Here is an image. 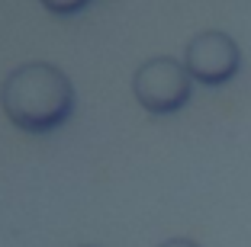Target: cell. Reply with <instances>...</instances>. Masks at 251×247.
Returning a JSON list of instances; mask_svg holds the SVG:
<instances>
[{
  "label": "cell",
  "instance_id": "1",
  "mask_svg": "<svg viewBox=\"0 0 251 247\" xmlns=\"http://www.w3.org/2000/svg\"><path fill=\"white\" fill-rule=\"evenodd\" d=\"M0 106L16 129L49 135L74 112V87L61 67L49 61H26L7 74L0 87Z\"/></svg>",
  "mask_w": 251,
  "mask_h": 247
},
{
  "label": "cell",
  "instance_id": "4",
  "mask_svg": "<svg viewBox=\"0 0 251 247\" xmlns=\"http://www.w3.org/2000/svg\"><path fill=\"white\" fill-rule=\"evenodd\" d=\"M49 13H58V16H71V13H81L90 0H39Z\"/></svg>",
  "mask_w": 251,
  "mask_h": 247
},
{
  "label": "cell",
  "instance_id": "5",
  "mask_svg": "<svg viewBox=\"0 0 251 247\" xmlns=\"http://www.w3.org/2000/svg\"><path fill=\"white\" fill-rule=\"evenodd\" d=\"M158 247H200V244L190 241V238H171V241H161Z\"/></svg>",
  "mask_w": 251,
  "mask_h": 247
},
{
  "label": "cell",
  "instance_id": "3",
  "mask_svg": "<svg viewBox=\"0 0 251 247\" xmlns=\"http://www.w3.org/2000/svg\"><path fill=\"white\" fill-rule=\"evenodd\" d=\"M184 67L197 84L203 87H222L242 67V51H238L235 39L226 36L219 29L200 32L187 42L184 48Z\"/></svg>",
  "mask_w": 251,
  "mask_h": 247
},
{
  "label": "cell",
  "instance_id": "6",
  "mask_svg": "<svg viewBox=\"0 0 251 247\" xmlns=\"http://www.w3.org/2000/svg\"><path fill=\"white\" fill-rule=\"evenodd\" d=\"M87 247H90V244H87Z\"/></svg>",
  "mask_w": 251,
  "mask_h": 247
},
{
  "label": "cell",
  "instance_id": "2",
  "mask_svg": "<svg viewBox=\"0 0 251 247\" xmlns=\"http://www.w3.org/2000/svg\"><path fill=\"white\" fill-rule=\"evenodd\" d=\"M132 93L142 103V109L155 112V116H171L190 103L193 77L187 74L184 61H174L168 55L148 58L132 74Z\"/></svg>",
  "mask_w": 251,
  "mask_h": 247
}]
</instances>
